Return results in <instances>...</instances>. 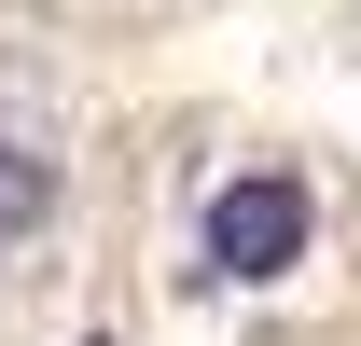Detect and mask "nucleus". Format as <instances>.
<instances>
[{
  "mask_svg": "<svg viewBox=\"0 0 361 346\" xmlns=\"http://www.w3.org/2000/svg\"><path fill=\"white\" fill-rule=\"evenodd\" d=\"M209 263L223 277H292L306 263V194L292 180H223L209 194Z\"/></svg>",
  "mask_w": 361,
  "mask_h": 346,
  "instance_id": "1",
  "label": "nucleus"
},
{
  "mask_svg": "<svg viewBox=\"0 0 361 346\" xmlns=\"http://www.w3.org/2000/svg\"><path fill=\"white\" fill-rule=\"evenodd\" d=\"M42 208H56V167L42 153H0V236H28Z\"/></svg>",
  "mask_w": 361,
  "mask_h": 346,
  "instance_id": "2",
  "label": "nucleus"
}]
</instances>
